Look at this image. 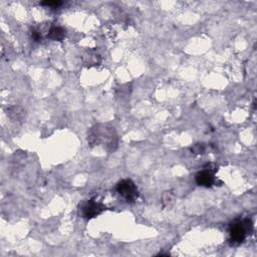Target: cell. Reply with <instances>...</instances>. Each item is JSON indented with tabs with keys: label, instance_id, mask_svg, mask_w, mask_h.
Returning <instances> with one entry per match:
<instances>
[{
	"label": "cell",
	"instance_id": "obj_1",
	"mask_svg": "<svg viewBox=\"0 0 257 257\" xmlns=\"http://www.w3.org/2000/svg\"><path fill=\"white\" fill-rule=\"evenodd\" d=\"M87 141L91 147L102 145L109 151H113L117 145L115 131L108 124H96L91 127L87 135Z\"/></svg>",
	"mask_w": 257,
	"mask_h": 257
},
{
	"label": "cell",
	"instance_id": "obj_8",
	"mask_svg": "<svg viewBox=\"0 0 257 257\" xmlns=\"http://www.w3.org/2000/svg\"><path fill=\"white\" fill-rule=\"evenodd\" d=\"M191 150L194 154H203L205 151V147L203 144H196L192 147Z\"/></svg>",
	"mask_w": 257,
	"mask_h": 257
},
{
	"label": "cell",
	"instance_id": "obj_7",
	"mask_svg": "<svg viewBox=\"0 0 257 257\" xmlns=\"http://www.w3.org/2000/svg\"><path fill=\"white\" fill-rule=\"evenodd\" d=\"M173 199H174V194L171 191L166 192L163 195V204H164V206H169L170 203L173 202Z\"/></svg>",
	"mask_w": 257,
	"mask_h": 257
},
{
	"label": "cell",
	"instance_id": "obj_9",
	"mask_svg": "<svg viewBox=\"0 0 257 257\" xmlns=\"http://www.w3.org/2000/svg\"><path fill=\"white\" fill-rule=\"evenodd\" d=\"M40 4L43 6H47V7H58L62 4V2L54 0V1H44V2H41Z\"/></svg>",
	"mask_w": 257,
	"mask_h": 257
},
{
	"label": "cell",
	"instance_id": "obj_2",
	"mask_svg": "<svg viewBox=\"0 0 257 257\" xmlns=\"http://www.w3.org/2000/svg\"><path fill=\"white\" fill-rule=\"evenodd\" d=\"M253 230L252 221L249 218L243 220H235L229 228V242L232 246L241 244L246 236Z\"/></svg>",
	"mask_w": 257,
	"mask_h": 257
},
{
	"label": "cell",
	"instance_id": "obj_4",
	"mask_svg": "<svg viewBox=\"0 0 257 257\" xmlns=\"http://www.w3.org/2000/svg\"><path fill=\"white\" fill-rule=\"evenodd\" d=\"M105 210V206L100 202L95 201L94 199H90L84 201L79 207V215L83 219H91L99 215Z\"/></svg>",
	"mask_w": 257,
	"mask_h": 257
},
{
	"label": "cell",
	"instance_id": "obj_6",
	"mask_svg": "<svg viewBox=\"0 0 257 257\" xmlns=\"http://www.w3.org/2000/svg\"><path fill=\"white\" fill-rule=\"evenodd\" d=\"M46 36L49 39L60 41L65 37V30L60 26L51 25L47 30V35Z\"/></svg>",
	"mask_w": 257,
	"mask_h": 257
},
{
	"label": "cell",
	"instance_id": "obj_5",
	"mask_svg": "<svg viewBox=\"0 0 257 257\" xmlns=\"http://www.w3.org/2000/svg\"><path fill=\"white\" fill-rule=\"evenodd\" d=\"M215 172H216V168L214 167L213 164L207 165L206 168H204V170L197 173L195 177L196 183L199 186L207 187V188L213 186L215 183V177H214Z\"/></svg>",
	"mask_w": 257,
	"mask_h": 257
},
{
	"label": "cell",
	"instance_id": "obj_3",
	"mask_svg": "<svg viewBox=\"0 0 257 257\" xmlns=\"http://www.w3.org/2000/svg\"><path fill=\"white\" fill-rule=\"evenodd\" d=\"M115 191L117 195L127 203L135 202L139 197L138 188L136 184L130 179L119 181L115 186Z\"/></svg>",
	"mask_w": 257,
	"mask_h": 257
}]
</instances>
